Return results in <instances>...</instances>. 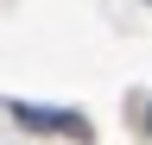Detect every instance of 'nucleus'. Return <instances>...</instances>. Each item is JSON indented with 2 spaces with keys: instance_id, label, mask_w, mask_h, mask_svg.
<instances>
[{
  "instance_id": "obj_1",
  "label": "nucleus",
  "mask_w": 152,
  "mask_h": 145,
  "mask_svg": "<svg viewBox=\"0 0 152 145\" xmlns=\"http://www.w3.org/2000/svg\"><path fill=\"white\" fill-rule=\"evenodd\" d=\"M7 114L26 126V133H57V139H83L89 145V133L95 126L83 120V114H70V107H45V101H19V95H7Z\"/></svg>"
}]
</instances>
